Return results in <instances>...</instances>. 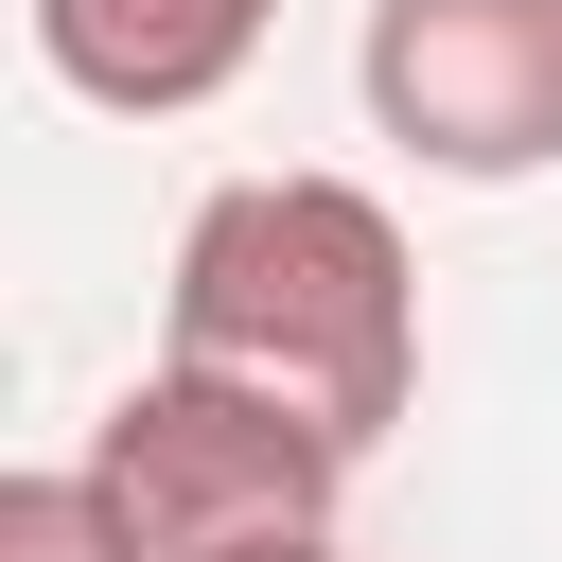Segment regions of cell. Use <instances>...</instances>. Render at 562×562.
<instances>
[{
    "label": "cell",
    "mask_w": 562,
    "mask_h": 562,
    "mask_svg": "<svg viewBox=\"0 0 562 562\" xmlns=\"http://www.w3.org/2000/svg\"><path fill=\"white\" fill-rule=\"evenodd\" d=\"M158 351L228 369V386H263V404H299V422H334L369 457L404 422V386H422V263H404L369 176H228L176 228Z\"/></svg>",
    "instance_id": "6da1fadb"
},
{
    "label": "cell",
    "mask_w": 562,
    "mask_h": 562,
    "mask_svg": "<svg viewBox=\"0 0 562 562\" xmlns=\"http://www.w3.org/2000/svg\"><path fill=\"white\" fill-rule=\"evenodd\" d=\"M88 509L123 562H281V544H334V492H351V439L228 386V369H140L105 422H88Z\"/></svg>",
    "instance_id": "7a4b0ae2"
},
{
    "label": "cell",
    "mask_w": 562,
    "mask_h": 562,
    "mask_svg": "<svg viewBox=\"0 0 562 562\" xmlns=\"http://www.w3.org/2000/svg\"><path fill=\"white\" fill-rule=\"evenodd\" d=\"M369 123L457 176V193H509L562 158V0H369Z\"/></svg>",
    "instance_id": "3957f363"
},
{
    "label": "cell",
    "mask_w": 562,
    "mask_h": 562,
    "mask_svg": "<svg viewBox=\"0 0 562 562\" xmlns=\"http://www.w3.org/2000/svg\"><path fill=\"white\" fill-rule=\"evenodd\" d=\"M281 35V0H35V53L70 105L105 123H176L211 88H246V53Z\"/></svg>",
    "instance_id": "277c9868"
},
{
    "label": "cell",
    "mask_w": 562,
    "mask_h": 562,
    "mask_svg": "<svg viewBox=\"0 0 562 562\" xmlns=\"http://www.w3.org/2000/svg\"><path fill=\"white\" fill-rule=\"evenodd\" d=\"M0 562H123L88 474H0Z\"/></svg>",
    "instance_id": "5b68a950"
},
{
    "label": "cell",
    "mask_w": 562,
    "mask_h": 562,
    "mask_svg": "<svg viewBox=\"0 0 562 562\" xmlns=\"http://www.w3.org/2000/svg\"><path fill=\"white\" fill-rule=\"evenodd\" d=\"M281 562H369V544H281Z\"/></svg>",
    "instance_id": "8992f818"
}]
</instances>
